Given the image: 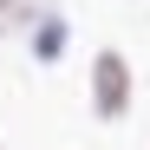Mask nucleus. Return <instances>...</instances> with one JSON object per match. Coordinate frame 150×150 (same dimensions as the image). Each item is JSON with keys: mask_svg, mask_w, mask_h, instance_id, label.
<instances>
[{"mask_svg": "<svg viewBox=\"0 0 150 150\" xmlns=\"http://www.w3.org/2000/svg\"><path fill=\"white\" fill-rule=\"evenodd\" d=\"M91 98H98V117H117L124 105H131V72H124L117 52H98V65H91Z\"/></svg>", "mask_w": 150, "mask_h": 150, "instance_id": "f257e3e1", "label": "nucleus"}, {"mask_svg": "<svg viewBox=\"0 0 150 150\" xmlns=\"http://www.w3.org/2000/svg\"><path fill=\"white\" fill-rule=\"evenodd\" d=\"M33 13H46V0H0V33H13V26H26Z\"/></svg>", "mask_w": 150, "mask_h": 150, "instance_id": "f03ea898", "label": "nucleus"}]
</instances>
